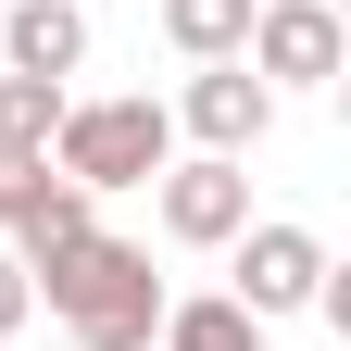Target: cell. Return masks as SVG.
<instances>
[{"mask_svg":"<svg viewBox=\"0 0 351 351\" xmlns=\"http://www.w3.org/2000/svg\"><path fill=\"white\" fill-rule=\"evenodd\" d=\"M163 38L189 63H239L251 51V0H163Z\"/></svg>","mask_w":351,"mask_h":351,"instance_id":"obj_11","label":"cell"},{"mask_svg":"<svg viewBox=\"0 0 351 351\" xmlns=\"http://www.w3.org/2000/svg\"><path fill=\"white\" fill-rule=\"evenodd\" d=\"M0 51H13V75H75L88 63V13L75 0H0Z\"/></svg>","mask_w":351,"mask_h":351,"instance_id":"obj_8","label":"cell"},{"mask_svg":"<svg viewBox=\"0 0 351 351\" xmlns=\"http://www.w3.org/2000/svg\"><path fill=\"white\" fill-rule=\"evenodd\" d=\"M263 88H326L351 63V38H339V0H251V51H239Z\"/></svg>","mask_w":351,"mask_h":351,"instance_id":"obj_3","label":"cell"},{"mask_svg":"<svg viewBox=\"0 0 351 351\" xmlns=\"http://www.w3.org/2000/svg\"><path fill=\"white\" fill-rule=\"evenodd\" d=\"M88 226H101V213H88V189L63 163H0V239H13V263H51Z\"/></svg>","mask_w":351,"mask_h":351,"instance_id":"obj_7","label":"cell"},{"mask_svg":"<svg viewBox=\"0 0 351 351\" xmlns=\"http://www.w3.org/2000/svg\"><path fill=\"white\" fill-rule=\"evenodd\" d=\"M51 125H63L51 75H0V163H51Z\"/></svg>","mask_w":351,"mask_h":351,"instance_id":"obj_10","label":"cell"},{"mask_svg":"<svg viewBox=\"0 0 351 351\" xmlns=\"http://www.w3.org/2000/svg\"><path fill=\"white\" fill-rule=\"evenodd\" d=\"M51 163L75 176L88 201H101V189H151V176L176 163V113H163V101H63Z\"/></svg>","mask_w":351,"mask_h":351,"instance_id":"obj_2","label":"cell"},{"mask_svg":"<svg viewBox=\"0 0 351 351\" xmlns=\"http://www.w3.org/2000/svg\"><path fill=\"white\" fill-rule=\"evenodd\" d=\"M25 289L63 314V339L75 351H151V326H163V276H151V251L138 239H63L51 263H25Z\"/></svg>","mask_w":351,"mask_h":351,"instance_id":"obj_1","label":"cell"},{"mask_svg":"<svg viewBox=\"0 0 351 351\" xmlns=\"http://www.w3.org/2000/svg\"><path fill=\"white\" fill-rule=\"evenodd\" d=\"M25 314H38V289H25V263H13V251H0V339H13Z\"/></svg>","mask_w":351,"mask_h":351,"instance_id":"obj_12","label":"cell"},{"mask_svg":"<svg viewBox=\"0 0 351 351\" xmlns=\"http://www.w3.org/2000/svg\"><path fill=\"white\" fill-rule=\"evenodd\" d=\"M226 251H239V276H226L239 314H263V326H276V314H314V289H326V239L314 226H239Z\"/></svg>","mask_w":351,"mask_h":351,"instance_id":"obj_4","label":"cell"},{"mask_svg":"<svg viewBox=\"0 0 351 351\" xmlns=\"http://www.w3.org/2000/svg\"><path fill=\"white\" fill-rule=\"evenodd\" d=\"M163 113L189 125L201 151H226V163H251V151H263V125H276V88H263L251 63H189V88H176Z\"/></svg>","mask_w":351,"mask_h":351,"instance_id":"obj_6","label":"cell"},{"mask_svg":"<svg viewBox=\"0 0 351 351\" xmlns=\"http://www.w3.org/2000/svg\"><path fill=\"white\" fill-rule=\"evenodd\" d=\"M151 201H163V239H176V251H226V239L251 226V163H226V151L163 163V176H151Z\"/></svg>","mask_w":351,"mask_h":351,"instance_id":"obj_5","label":"cell"},{"mask_svg":"<svg viewBox=\"0 0 351 351\" xmlns=\"http://www.w3.org/2000/svg\"><path fill=\"white\" fill-rule=\"evenodd\" d=\"M163 351H263V314H239L226 289H201V301H163Z\"/></svg>","mask_w":351,"mask_h":351,"instance_id":"obj_9","label":"cell"},{"mask_svg":"<svg viewBox=\"0 0 351 351\" xmlns=\"http://www.w3.org/2000/svg\"><path fill=\"white\" fill-rule=\"evenodd\" d=\"M0 351H13V339H0Z\"/></svg>","mask_w":351,"mask_h":351,"instance_id":"obj_13","label":"cell"}]
</instances>
